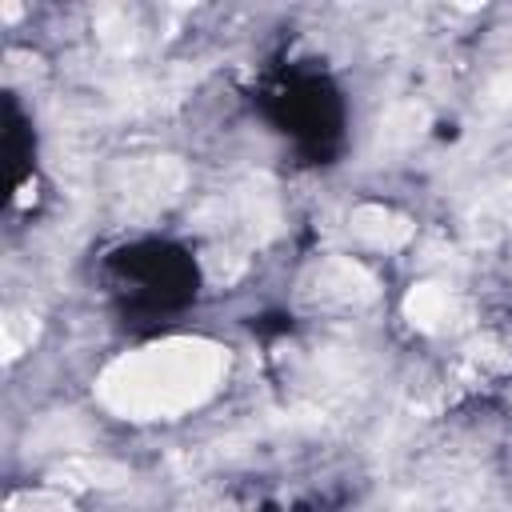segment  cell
Listing matches in <instances>:
<instances>
[{"mask_svg":"<svg viewBox=\"0 0 512 512\" xmlns=\"http://www.w3.org/2000/svg\"><path fill=\"white\" fill-rule=\"evenodd\" d=\"M228 376V352L208 340H160L112 360L96 384L104 408L128 420H164L200 408Z\"/></svg>","mask_w":512,"mask_h":512,"instance_id":"1","label":"cell"},{"mask_svg":"<svg viewBox=\"0 0 512 512\" xmlns=\"http://www.w3.org/2000/svg\"><path fill=\"white\" fill-rule=\"evenodd\" d=\"M372 296H376V280L356 260H344V256L312 264L308 276L300 280V300L320 308H356V304H368Z\"/></svg>","mask_w":512,"mask_h":512,"instance_id":"2","label":"cell"},{"mask_svg":"<svg viewBox=\"0 0 512 512\" xmlns=\"http://www.w3.org/2000/svg\"><path fill=\"white\" fill-rule=\"evenodd\" d=\"M184 188V168L168 156H156L148 164H132L120 180V200L128 212H156Z\"/></svg>","mask_w":512,"mask_h":512,"instance_id":"3","label":"cell"},{"mask_svg":"<svg viewBox=\"0 0 512 512\" xmlns=\"http://www.w3.org/2000/svg\"><path fill=\"white\" fill-rule=\"evenodd\" d=\"M460 312H464L460 300L444 284H416L404 296V316L420 332H448V328L460 324Z\"/></svg>","mask_w":512,"mask_h":512,"instance_id":"4","label":"cell"},{"mask_svg":"<svg viewBox=\"0 0 512 512\" xmlns=\"http://www.w3.org/2000/svg\"><path fill=\"white\" fill-rule=\"evenodd\" d=\"M352 232L364 244L392 252V248H400V244L412 240V220L400 216V212H392V208H384V204H360L352 212Z\"/></svg>","mask_w":512,"mask_h":512,"instance_id":"5","label":"cell"},{"mask_svg":"<svg viewBox=\"0 0 512 512\" xmlns=\"http://www.w3.org/2000/svg\"><path fill=\"white\" fill-rule=\"evenodd\" d=\"M420 124H424V108H416V104H400V108H392L384 120H380V140L384 144H408V140H416L420 136Z\"/></svg>","mask_w":512,"mask_h":512,"instance_id":"6","label":"cell"},{"mask_svg":"<svg viewBox=\"0 0 512 512\" xmlns=\"http://www.w3.org/2000/svg\"><path fill=\"white\" fill-rule=\"evenodd\" d=\"M60 476L72 480V484H120V480H124V468H120V464H108V460H88V456H80V460H64Z\"/></svg>","mask_w":512,"mask_h":512,"instance_id":"7","label":"cell"},{"mask_svg":"<svg viewBox=\"0 0 512 512\" xmlns=\"http://www.w3.org/2000/svg\"><path fill=\"white\" fill-rule=\"evenodd\" d=\"M32 340H36V320L28 312H8L4 316V356L16 360Z\"/></svg>","mask_w":512,"mask_h":512,"instance_id":"8","label":"cell"},{"mask_svg":"<svg viewBox=\"0 0 512 512\" xmlns=\"http://www.w3.org/2000/svg\"><path fill=\"white\" fill-rule=\"evenodd\" d=\"M8 512H72L64 500H56V496H44V492H28V496H16L12 504H8Z\"/></svg>","mask_w":512,"mask_h":512,"instance_id":"9","label":"cell"}]
</instances>
